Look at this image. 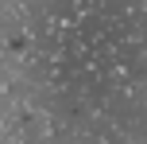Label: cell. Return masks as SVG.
Returning <instances> with one entry per match:
<instances>
[{"label":"cell","mask_w":147,"mask_h":144,"mask_svg":"<svg viewBox=\"0 0 147 144\" xmlns=\"http://www.w3.org/2000/svg\"><path fill=\"white\" fill-rule=\"evenodd\" d=\"M0 144H147V0H0Z\"/></svg>","instance_id":"6da1fadb"}]
</instances>
